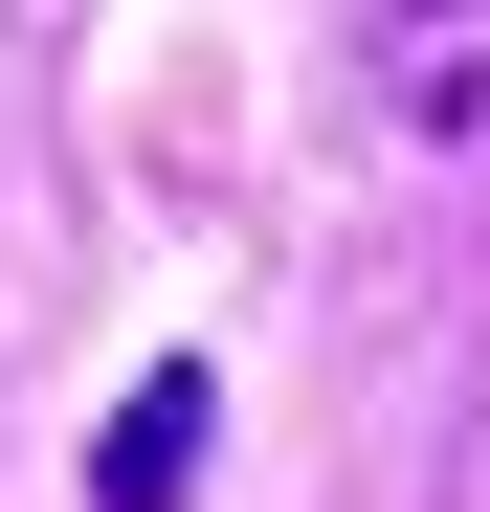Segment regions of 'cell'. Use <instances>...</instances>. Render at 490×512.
Returning <instances> with one entry per match:
<instances>
[{"label":"cell","mask_w":490,"mask_h":512,"mask_svg":"<svg viewBox=\"0 0 490 512\" xmlns=\"http://www.w3.org/2000/svg\"><path fill=\"white\" fill-rule=\"evenodd\" d=\"M201 401L223 379H134V423L90 446V512H201Z\"/></svg>","instance_id":"1"}]
</instances>
